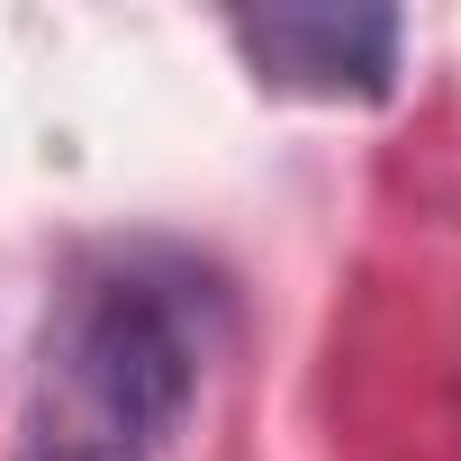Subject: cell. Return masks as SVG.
Returning <instances> with one entry per match:
<instances>
[{
    "mask_svg": "<svg viewBox=\"0 0 461 461\" xmlns=\"http://www.w3.org/2000/svg\"><path fill=\"white\" fill-rule=\"evenodd\" d=\"M217 353V290L181 254H109L64 281L10 461H163Z\"/></svg>",
    "mask_w": 461,
    "mask_h": 461,
    "instance_id": "cell-1",
    "label": "cell"
},
{
    "mask_svg": "<svg viewBox=\"0 0 461 461\" xmlns=\"http://www.w3.org/2000/svg\"><path fill=\"white\" fill-rule=\"evenodd\" d=\"M236 55L272 82V91H308V100H389L398 91V46L407 19L398 10H245L226 19Z\"/></svg>",
    "mask_w": 461,
    "mask_h": 461,
    "instance_id": "cell-2",
    "label": "cell"
}]
</instances>
